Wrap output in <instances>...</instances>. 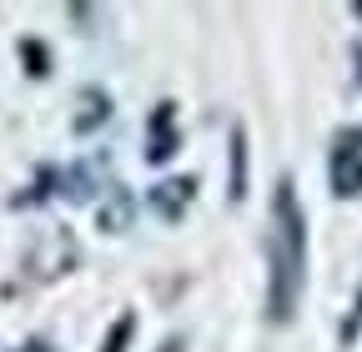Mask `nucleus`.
Masks as SVG:
<instances>
[{"label":"nucleus","mask_w":362,"mask_h":352,"mask_svg":"<svg viewBox=\"0 0 362 352\" xmlns=\"http://www.w3.org/2000/svg\"><path fill=\"white\" fill-rule=\"evenodd\" d=\"M247 196V131L232 126V176H226V201Z\"/></svg>","instance_id":"obj_6"},{"label":"nucleus","mask_w":362,"mask_h":352,"mask_svg":"<svg viewBox=\"0 0 362 352\" xmlns=\"http://www.w3.org/2000/svg\"><path fill=\"white\" fill-rule=\"evenodd\" d=\"M106 121H111V96L96 91V86L81 91V111L71 116V131H76V136H90V131H101Z\"/></svg>","instance_id":"obj_5"},{"label":"nucleus","mask_w":362,"mask_h":352,"mask_svg":"<svg viewBox=\"0 0 362 352\" xmlns=\"http://www.w3.org/2000/svg\"><path fill=\"white\" fill-rule=\"evenodd\" d=\"M21 61L30 76H51V51L40 46V40H21Z\"/></svg>","instance_id":"obj_10"},{"label":"nucleus","mask_w":362,"mask_h":352,"mask_svg":"<svg viewBox=\"0 0 362 352\" xmlns=\"http://www.w3.org/2000/svg\"><path fill=\"white\" fill-rule=\"evenodd\" d=\"M357 81H362V46H357Z\"/></svg>","instance_id":"obj_12"},{"label":"nucleus","mask_w":362,"mask_h":352,"mask_svg":"<svg viewBox=\"0 0 362 352\" xmlns=\"http://www.w3.org/2000/svg\"><path fill=\"white\" fill-rule=\"evenodd\" d=\"M327 187L332 196H362V126H342L327 146Z\"/></svg>","instance_id":"obj_2"},{"label":"nucleus","mask_w":362,"mask_h":352,"mask_svg":"<svg viewBox=\"0 0 362 352\" xmlns=\"http://www.w3.org/2000/svg\"><path fill=\"white\" fill-rule=\"evenodd\" d=\"M131 337H136V312H121V317L111 322V332L101 337V352H126Z\"/></svg>","instance_id":"obj_9"},{"label":"nucleus","mask_w":362,"mask_h":352,"mask_svg":"<svg viewBox=\"0 0 362 352\" xmlns=\"http://www.w3.org/2000/svg\"><path fill=\"white\" fill-rule=\"evenodd\" d=\"M307 287V211L297 182L282 176L272 192V237H267V317L292 322Z\"/></svg>","instance_id":"obj_1"},{"label":"nucleus","mask_w":362,"mask_h":352,"mask_svg":"<svg viewBox=\"0 0 362 352\" xmlns=\"http://www.w3.org/2000/svg\"><path fill=\"white\" fill-rule=\"evenodd\" d=\"M181 151V131H176V101H161L146 121V161L161 166Z\"/></svg>","instance_id":"obj_4"},{"label":"nucleus","mask_w":362,"mask_h":352,"mask_svg":"<svg viewBox=\"0 0 362 352\" xmlns=\"http://www.w3.org/2000/svg\"><path fill=\"white\" fill-rule=\"evenodd\" d=\"M131 211H136L131 196H126L121 187H111V201L101 206V232H126V227H131Z\"/></svg>","instance_id":"obj_7"},{"label":"nucleus","mask_w":362,"mask_h":352,"mask_svg":"<svg viewBox=\"0 0 362 352\" xmlns=\"http://www.w3.org/2000/svg\"><path fill=\"white\" fill-rule=\"evenodd\" d=\"M16 352H51V342H45V337H35V342H25V347H16Z\"/></svg>","instance_id":"obj_11"},{"label":"nucleus","mask_w":362,"mask_h":352,"mask_svg":"<svg viewBox=\"0 0 362 352\" xmlns=\"http://www.w3.org/2000/svg\"><path fill=\"white\" fill-rule=\"evenodd\" d=\"M192 201H197V176H166V182H156L146 192V206L161 216V222H181Z\"/></svg>","instance_id":"obj_3"},{"label":"nucleus","mask_w":362,"mask_h":352,"mask_svg":"<svg viewBox=\"0 0 362 352\" xmlns=\"http://www.w3.org/2000/svg\"><path fill=\"white\" fill-rule=\"evenodd\" d=\"M61 182H66V187H61L66 201H90V196H96V171H90V166H71Z\"/></svg>","instance_id":"obj_8"},{"label":"nucleus","mask_w":362,"mask_h":352,"mask_svg":"<svg viewBox=\"0 0 362 352\" xmlns=\"http://www.w3.org/2000/svg\"><path fill=\"white\" fill-rule=\"evenodd\" d=\"M166 352H181V342H166Z\"/></svg>","instance_id":"obj_13"}]
</instances>
